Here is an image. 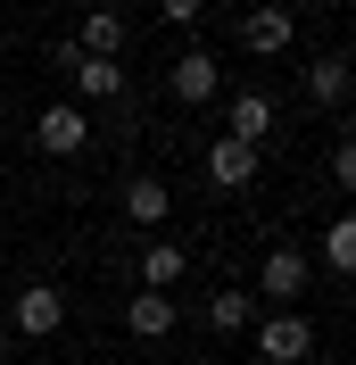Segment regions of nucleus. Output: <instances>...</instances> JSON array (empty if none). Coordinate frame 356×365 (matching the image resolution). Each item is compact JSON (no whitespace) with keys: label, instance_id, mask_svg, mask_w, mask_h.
I'll return each instance as SVG.
<instances>
[{"label":"nucleus","instance_id":"1","mask_svg":"<svg viewBox=\"0 0 356 365\" xmlns=\"http://www.w3.org/2000/svg\"><path fill=\"white\" fill-rule=\"evenodd\" d=\"M248 349H257V365H307L315 357L307 307H273V316H257V324H248Z\"/></svg>","mask_w":356,"mask_h":365},{"label":"nucleus","instance_id":"2","mask_svg":"<svg viewBox=\"0 0 356 365\" xmlns=\"http://www.w3.org/2000/svg\"><path fill=\"white\" fill-rule=\"evenodd\" d=\"M33 150H42V158H83L91 150V116L75 108V100H50V108L33 116Z\"/></svg>","mask_w":356,"mask_h":365},{"label":"nucleus","instance_id":"3","mask_svg":"<svg viewBox=\"0 0 356 365\" xmlns=\"http://www.w3.org/2000/svg\"><path fill=\"white\" fill-rule=\"evenodd\" d=\"M282 108H273V91H224V141H248V150H266Z\"/></svg>","mask_w":356,"mask_h":365},{"label":"nucleus","instance_id":"4","mask_svg":"<svg viewBox=\"0 0 356 365\" xmlns=\"http://www.w3.org/2000/svg\"><path fill=\"white\" fill-rule=\"evenodd\" d=\"M0 324H9V332H25V341H50V332L67 324V291H58V282H25L17 307H9Z\"/></svg>","mask_w":356,"mask_h":365},{"label":"nucleus","instance_id":"5","mask_svg":"<svg viewBox=\"0 0 356 365\" xmlns=\"http://www.w3.org/2000/svg\"><path fill=\"white\" fill-rule=\"evenodd\" d=\"M290 42H298V17H290L282 0H257V9H241V50H248V58H282Z\"/></svg>","mask_w":356,"mask_h":365},{"label":"nucleus","instance_id":"6","mask_svg":"<svg viewBox=\"0 0 356 365\" xmlns=\"http://www.w3.org/2000/svg\"><path fill=\"white\" fill-rule=\"evenodd\" d=\"M116 207H125V225L157 232V225H174V182H166V175H125Z\"/></svg>","mask_w":356,"mask_h":365},{"label":"nucleus","instance_id":"7","mask_svg":"<svg viewBox=\"0 0 356 365\" xmlns=\"http://www.w3.org/2000/svg\"><path fill=\"white\" fill-rule=\"evenodd\" d=\"M257 299H273V307H298V299H307V250L273 241L266 266H257Z\"/></svg>","mask_w":356,"mask_h":365},{"label":"nucleus","instance_id":"8","mask_svg":"<svg viewBox=\"0 0 356 365\" xmlns=\"http://www.w3.org/2000/svg\"><path fill=\"white\" fill-rule=\"evenodd\" d=\"M166 91H174L182 108H207V100H224V67L207 50H182L174 67H166Z\"/></svg>","mask_w":356,"mask_h":365},{"label":"nucleus","instance_id":"9","mask_svg":"<svg viewBox=\"0 0 356 365\" xmlns=\"http://www.w3.org/2000/svg\"><path fill=\"white\" fill-rule=\"evenodd\" d=\"M257 166H266V158H257V150H248V141H207V182H216V191H248V182H257Z\"/></svg>","mask_w":356,"mask_h":365},{"label":"nucleus","instance_id":"10","mask_svg":"<svg viewBox=\"0 0 356 365\" xmlns=\"http://www.w3.org/2000/svg\"><path fill=\"white\" fill-rule=\"evenodd\" d=\"M125 34H133V25H125V9H91L83 25H75V50H83V58H116V50H125Z\"/></svg>","mask_w":356,"mask_h":365},{"label":"nucleus","instance_id":"11","mask_svg":"<svg viewBox=\"0 0 356 365\" xmlns=\"http://www.w3.org/2000/svg\"><path fill=\"white\" fill-rule=\"evenodd\" d=\"M125 332H133V341H166V332H174V291H133Z\"/></svg>","mask_w":356,"mask_h":365},{"label":"nucleus","instance_id":"12","mask_svg":"<svg viewBox=\"0 0 356 365\" xmlns=\"http://www.w3.org/2000/svg\"><path fill=\"white\" fill-rule=\"evenodd\" d=\"M307 100H315V108H348V58H340V50H323V58H315V67H307Z\"/></svg>","mask_w":356,"mask_h":365},{"label":"nucleus","instance_id":"13","mask_svg":"<svg viewBox=\"0 0 356 365\" xmlns=\"http://www.w3.org/2000/svg\"><path fill=\"white\" fill-rule=\"evenodd\" d=\"M182 274H191L182 241H150V250H141V291H174Z\"/></svg>","mask_w":356,"mask_h":365},{"label":"nucleus","instance_id":"14","mask_svg":"<svg viewBox=\"0 0 356 365\" xmlns=\"http://www.w3.org/2000/svg\"><path fill=\"white\" fill-rule=\"evenodd\" d=\"M207 324H216V332H248V324H257V291H241V282L216 291L207 299Z\"/></svg>","mask_w":356,"mask_h":365},{"label":"nucleus","instance_id":"15","mask_svg":"<svg viewBox=\"0 0 356 365\" xmlns=\"http://www.w3.org/2000/svg\"><path fill=\"white\" fill-rule=\"evenodd\" d=\"M67 83L83 91V100H116V91H125V67H116V58H83Z\"/></svg>","mask_w":356,"mask_h":365},{"label":"nucleus","instance_id":"16","mask_svg":"<svg viewBox=\"0 0 356 365\" xmlns=\"http://www.w3.org/2000/svg\"><path fill=\"white\" fill-rule=\"evenodd\" d=\"M323 266H332L340 282L356 274V216H332V225H323Z\"/></svg>","mask_w":356,"mask_h":365},{"label":"nucleus","instance_id":"17","mask_svg":"<svg viewBox=\"0 0 356 365\" xmlns=\"http://www.w3.org/2000/svg\"><path fill=\"white\" fill-rule=\"evenodd\" d=\"M42 67H50V75H75V67H83V50H75V34H67V42H50V50H42Z\"/></svg>","mask_w":356,"mask_h":365},{"label":"nucleus","instance_id":"18","mask_svg":"<svg viewBox=\"0 0 356 365\" xmlns=\"http://www.w3.org/2000/svg\"><path fill=\"white\" fill-rule=\"evenodd\" d=\"M332 182H340V191H348V182H356V141H348V133L332 141Z\"/></svg>","mask_w":356,"mask_h":365},{"label":"nucleus","instance_id":"19","mask_svg":"<svg viewBox=\"0 0 356 365\" xmlns=\"http://www.w3.org/2000/svg\"><path fill=\"white\" fill-rule=\"evenodd\" d=\"M157 17H166V25H199L207 0H157Z\"/></svg>","mask_w":356,"mask_h":365},{"label":"nucleus","instance_id":"20","mask_svg":"<svg viewBox=\"0 0 356 365\" xmlns=\"http://www.w3.org/2000/svg\"><path fill=\"white\" fill-rule=\"evenodd\" d=\"M9 349H17V332H9V324H0V365H9Z\"/></svg>","mask_w":356,"mask_h":365},{"label":"nucleus","instance_id":"21","mask_svg":"<svg viewBox=\"0 0 356 365\" xmlns=\"http://www.w3.org/2000/svg\"><path fill=\"white\" fill-rule=\"evenodd\" d=\"M199 365H216V357H199Z\"/></svg>","mask_w":356,"mask_h":365}]
</instances>
